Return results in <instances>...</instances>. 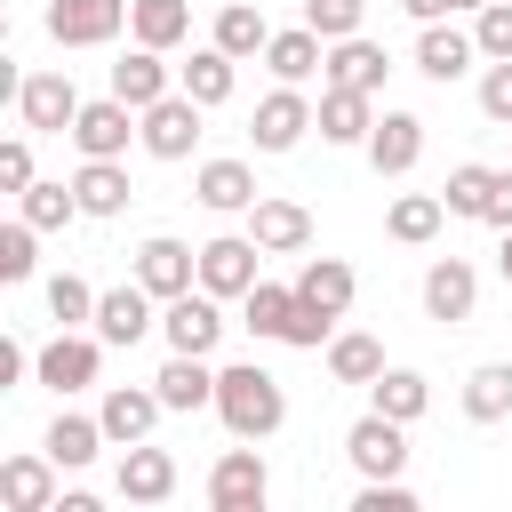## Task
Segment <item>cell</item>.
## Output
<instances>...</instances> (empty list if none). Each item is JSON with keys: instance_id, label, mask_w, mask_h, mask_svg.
I'll list each match as a JSON object with an SVG mask.
<instances>
[{"instance_id": "obj_1", "label": "cell", "mask_w": 512, "mask_h": 512, "mask_svg": "<svg viewBox=\"0 0 512 512\" xmlns=\"http://www.w3.org/2000/svg\"><path fill=\"white\" fill-rule=\"evenodd\" d=\"M216 416H224L232 440H272V432L288 424V392H280L272 368L232 360V368H216Z\"/></svg>"}, {"instance_id": "obj_2", "label": "cell", "mask_w": 512, "mask_h": 512, "mask_svg": "<svg viewBox=\"0 0 512 512\" xmlns=\"http://www.w3.org/2000/svg\"><path fill=\"white\" fill-rule=\"evenodd\" d=\"M80 88H72V72H24L16 80V120H24V136H72V120H80Z\"/></svg>"}, {"instance_id": "obj_12", "label": "cell", "mask_w": 512, "mask_h": 512, "mask_svg": "<svg viewBox=\"0 0 512 512\" xmlns=\"http://www.w3.org/2000/svg\"><path fill=\"white\" fill-rule=\"evenodd\" d=\"M152 304H160V296H152L144 280H128V288H104V296H96V320H88V328H96L104 344H144V336L160 328V320H152Z\"/></svg>"}, {"instance_id": "obj_39", "label": "cell", "mask_w": 512, "mask_h": 512, "mask_svg": "<svg viewBox=\"0 0 512 512\" xmlns=\"http://www.w3.org/2000/svg\"><path fill=\"white\" fill-rule=\"evenodd\" d=\"M16 216L40 224V232H56V224L80 216V192H72V184H32V192H16Z\"/></svg>"}, {"instance_id": "obj_49", "label": "cell", "mask_w": 512, "mask_h": 512, "mask_svg": "<svg viewBox=\"0 0 512 512\" xmlns=\"http://www.w3.org/2000/svg\"><path fill=\"white\" fill-rule=\"evenodd\" d=\"M416 24H440V16H456V0H400Z\"/></svg>"}, {"instance_id": "obj_14", "label": "cell", "mask_w": 512, "mask_h": 512, "mask_svg": "<svg viewBox=\"0 0 512 512\" xmlns=\"http://www.w3.org/2000/svg\"><path fill=\"white\" fill-rule=\"evenodd\" d=\"M96 416H104V432H112L120 448H136V440H152V424L168 416V400H160V384H112Z\"/></svg>"}, {"instance_id": "obj_45", "label": "cell", "mask_w": 512, "mask_h": 512, "mask_svg": "<svg viewBox=\"0 0 512 512\" xmlns=\"http://www.w3.org/2000/svg\"><path fill=\"white\" fill-rule=\"evenodd\" d=\"M480 112H488L496 128H512V56H496V64L480 72Z\"/></svg>"}, {"instance_id": "obj_48", "label": "cell", "mask_w": 512, "mask_h": 512, "mask_svg": "<svg viewBox=\"0 0 512 512\" xmlns=\"http://www.w3.org/2000/svg\"><path fill=\"white\" fill-rule=\"evenodd\" d=\"M480 224L512 232V168H496V184H488V216H480Z\"/></svg>"}, {"instance_id": "obj_7", "label": "cell", "mask_w": 512, "mask_h": 512, "mask_svg": "<svg viewBox=\"0 0 512 512\" xmlns=\"http://www.w3.org/2000/svg\"><path fill=\"white\" fill-rule=\"evenodd\" d=\"M120 24H128V0H48L56 48H104V40H120Z\"/></svg>"}, {"instance_id": "obj_41", "label": "cell", "mask_w": 512, "mask_h": 512, "mask_svg": "<svg viewBox=\"0 0 512 512\" xmlns=\"http://www.w3.org/2000/svg\"><path fill=\"white\" fill-rule=\"evenodd\" d=\"M360 16H368V0H304V24H312L320 40H352Z\"/></svg>"}, {"instance_id": "obj_46", "label": "cell", "mask_w": 512, "mask_h": 512, "mask_svg": "<svg viewBox=\"0 0 512 512\" xmlns=\"http://www.w3.org/2000/svg\"><path fill=\"white\" fill-rule=\"evenodd\" d=\"M352 512H416V488L408 480H360Z\"/></svg>"}, {"instance_id": "obj_40", "label": "cell", "mask_w": 512, "mask_h": 512, "mask_svg": "<svg viewBox=\"0 0 512 512\" xmlns=\"http://www.w3.org/2000/svg\"><path fill=\"white\" fill-rule=\"evenodd\" d=\"M48 312H56L64 328H80V320H96V288H88L80 272H56V280H48Z\"/></svg>"}, {"instance_id": "obj_36", "label": "cell", "mask_w": 512, "mask_h": 512, "mask_svg": "<svg viewBox=\"0 0 512 512\" xmlns=\"http://www.w3.org/2000/svg\"><path fill=\"white\" fill-rule=\"evenodd\" d=\"M288 312H296V288H280V280H256V288L240 296V328H256V336H272V344H280Z\"/></svg>"}, {"instance_id": "obj_11", "label": "cell", "mask_w": 512, "mask_h": 512, "mask_svg": "<svg viewBox=\"0 0 512 512\" xmlns=\"http://www.w3.org/2000/svg\"><path fill=\"white\" fill-rule=\"evenodd\" d=\"M136 280L168 304V296H184V288H200V248H184V240H168V232H152L144 248H136Z\"/></svg>"}, {"instance_id": "obj_24", "label": "cell", "mask_w": 512, "mask_h": 512, "mask_svg": "<svg viewBox=\"0 0 512 512\" xmlns=\"http://www.w3.org/2000/svg\"><path fill=\"white\" fill-rule=\"evenodd\" d=\"M160 56H168V48H144V40H136V48L112 64V96H120V104H136V112H144V104H160V96L176 88Z\"/></svg>"}, {"instance_id": "obj_35", "label": "cell", "mask_w": 512, "mask_h": 512, "mask_svg": "<svg viewBox=\"0 0 512 512\" xmlns=\"http://www.w3.org/2000/svg\"><path fill=\"white\" fill-rule=\"evenodd\" d=\"M128 32H136L144 48H176V40L192 32V8H184V0H128Z\"/></svg>"}, {"instance_id": "obj_16", "label": "cell", "mask_w": 512, "mask_h": 512, "mask_svg": "<svg viewBox=\"0 0 512 512\" xmlns=\"http://www.w3.org/2000/svg\"><path fill=\"white\" fill-rule=\"evenodd\" d=\"M304 128H312V104L280 80L264 104H256V120H248V136H256V152H296L304 144Z\"/></svg>"}, {"instance_id": "obj_51", "label": "cell", "mask_w": 512, "mask_h": 512, "mask_svg": "<svg viewBox=\"0 0 512 512\" xmlns=\"http://www.w3.org/2000/svg\"><path fill=\"white\" fill-rule=\"evenodd\" d=\"M496 272H504V288H512V232H504V248H496Z\"/></svg>"}, {"instance_id": "obj_26", "label": "cell", "mask_w": 512, "mask_h": 512, "mask_svg": "<svg viewBox=\"0 0 512 512\" xmlns=\"http://www.w3.org/2000/svg\"><path fill=\"white\" fill-rule=\"evenodd\" d=\"M264 64H272V80H288V88H304L320 64H328V40L312 32V24H296V32H272L264 40Z\"/></svg>"}, {"instance_id": "obj_34", "label": "cell", "mask_w": 512, "mask_h": 512, "mask_svg": "<svg viewBox=\"0 0 512 512\" xmlns=\"http://www.w3.org/2000/svg\"><path fill=\"white\" fill-rule=\"evenodd\" d=\"M112 432H104V416H56L48 424V456L64 464V472H80V464H96V448H104Z\"/></svg>"}, {"instance_id": "obj_15", "label": "cell", "mask_w": 512, "mask_h": 512, "mask_svg": "<svg viewBox=\"0 0 512 512\" xmlns=\"http://www.w3.org/2000/svg\"><path fill=\"white\" fill-rule=\"evenodd\" d=\"M312 128L328 136V144H368V128H376V96L368 88H320V104H312Z\"/></svg>"}, {"instance_id": "obj_9", "label": "cell", "mask_w": 512, "mask_h": 512, "mask_svg": "<svg viewBox=\"0 0 512 512\" xmlns=\"http://www.w3.org/2000/svg\"><path fill=\"white\" fill-rule=\"evenodd\" d=\"M256 264H264V248H256L248 232H216V240L200 248V288H208V296H248V288L264 280Z\"/></svg>"}, {"instance_id": "obj_18", "label": "cell", "mask_w": 512, "mask_h": 512, "mask_svg": "<svg viewBox=\"0 0 512 512\" xmlns=\"http://www.w3.org/2000/svg\"><path fill=\"white\" fill-rule=\"evenodd\" d=\"M472 304H480V272L464 264V256H432V272H424V312L432 320H472Z\"/></svg>"}, {"instance_id": "obj_19", "label": "cell", "mask_w": 512, "mask_h": 512, "mask_svg": "<svg viewBox=\"0 0 512 512\" xmlns=\"http://www.w3.org/2000/svg\"><path fill=\"white\" fill-rule=\"evenodd\" d=\"M128 504H168L176 496V456L168 448H152V440H136V448H120V480H112Z\"/></svg>"}, {"instance_id": "obj_27", "label": "cell", "mask_w": 512, "mask_h": 512, "mask_svg": "<svg viewBox=\"0 0 512 512\" xmlns=\"http://www.w3.org/2000/svg\"><path fill=\"white\" fill-rule=\"evenodd\" d=\"M232 64H240V56H224V48L208 40V48H192V64H176V88H184L192 104H208V112H216V104H232V80H240Z\"/></svg>"}, {"instance_id": "obj_29", "label": "cell", "mask_w": 512, "mask_h": 512, "mask_svg": "<svg viewBox=\"0 0 512 512\" xmlns=\"http://www.w3.org/2000/svg\"><path fill=\"white\" fill-rule=\"evenodd\" d=\"M72 192H80V216H120V208L136 200V192H128V168H120V160H80Z\"/></svg>"}, {"instance_id": "obj_37", "label": "cell", "mask_w": 512, "mask_h": 512, "mask_svg": "<svg viewBox=\"0 0 512 512\" xmlns=\"http://www.w3.org/2000/svg\"><path fill=\"white\" fill-rule=\"evenodd\" d=\"M368 392H376V408H384V416H400V424H416V416L432 408V384H424L416 368H384Z\"/></svg>"}, {"instance_id": "obj_3", "label": "cell", "mask_w": 512, "mask_h": 512, "mask_svg": "<svg viewBox=\"0 0 512 512\" xmlns=\"http://www.w3.org/2000/svg\"><path fill=\"white\" fill-rule=\"evenodd\" d=\"M344 456H352L360 480H400V472H408V424L384 416V408H368V416L344 432Z\"/></svg>"}, {"instance_id": "obj_13", "label": "cell", "mask_w": 512, "mask_h": 512, "mask_svg": "<svg viewBox=\"0 0 512 512\" xmlns=\"http://www.w3.org/2000/svg\"><path fill=\"white\" fill-rule=\"evenodd\" d=\"M248 240L264 256H304L312 248V208L304 200H256L248 208Z\"/></svg>"}, {"instance_id": "obj_8", "label": "cell", "mask_w": 512, "mask_h": 512, "mask_svg": "<svg viewBox=\"0 0 512 512\" xmlns=\"http://www.w3.org/2000/svg\"><path fill=\"white\" fill-rule=\"evenodd\" d=\"M136 128H144V112H136V104H120V96H96V104H80V120H72V144H80V160H120Z\"/></svg>"}, {"instance_id": "obj_52", "label": "cell", "mask_w": 512, "mask_h": 512, "mask_svg": "<svg viewBox=\"0 0 512 512\" xmlns=\"http://www.w3.org/2000/svg\"><path fill=\"white\" fill-rule=\"evenodd\" d=\"M456 8H488V0H456Z\"/></svg>"}, {"instance_id": "obj_17", "label": "cell", "mask_w": 512, "mask_h": 512, "mask_svg": "<svg viewBox=\"0 0 512 512\" xmlns=\"http://www.w3.org/2000/svg\"><path fill=\"white\" fill-rule=\"evenodd\" d=\"M360 152H368V168H376V176H408V168L424 160V120H416V112H384V120L368 128V144H360Z\"/></svg>"}, {"instance_id": "obj_50", "label": "cell", "mask_w": 512, "mask_h": 512, "mask_svg": "<svg viewBox=\"0 0 512 512\" xmlns=\"http://www.w3.org/2000/svg\"><path fill=\"white\" fill-rule=\"evenodd\" d=\"M24 368H32V360H24V344H0V384H16Z\"/></svg>"}, {"instance_id": "obj_4", "label": "cell", "mask_w": 512, "mask_h": 512, "mask_svg": "<svg viewBox=\"0 0 512 512\" xmlns=\"http://www.w3.org/2000/svg\"><path fill=\"white\" fill-rule=\"evenodd\" d=\"M200 112H208V104H192L184 88H168L160 104H144L136 144H144L152 160H192V144H200Z\"/></svg>"}, {"instance_id": "obj_5", "label": "cell", "mask_w": 512, "mask_h": 512, "mask_svg": "<svg viewBox=\"0 0 512 512\" xmlns=\"http://www.w3.org/2000/svg\"><path fill=\"white\" fill-rule=\"evenodd\" d=\"M160 336H168V352H216V336H224V296H208V288L168 296V304H160Z\"/></svg>"}, {"instance_id": "obj_28", "label": "cell", "mask_w": 512, "mask_h": 512, "mask_svg": "<svg viewBox=\"0 0 512 512\" xmlns=\"http://www.w3.org/2000/svg\"><path fill=\"white\" fill-rule=\"evenodd\" d=\"M296 296L344 320V312H352V296H360V280H352V264H344V256H304V272H296Z\"/></svg>"}, {"instance_id": "obj_25", "label": "cell", "mask_w": 512, "mask_h": 512, "mask_svg": "<svg viewBox=\"0 0 512 512\" xmlns=\"http://www.w3.org/2000/svg\"><path fill=\"white\" fill-rule=\"evenodd\" d=\"M192 192H200V208H216V216H248L264 192H256V176H248V160H208L200 176H192Z\"/></svg>"}, {"instance_id": "obj_38", "label": "cell", "mask_w": 512, "mask_h": 512, "mask_svg": "<svg viewBox=\"0 0 512 512\" xmlns=\"http://www.w3.org/2000/svg\"><path fill=\"white\" fill-rule=\"evenodd\" d=\"M488 184H496V168H480V160H464V168H448V184H440V200H448V216H488Z\"/></svg>"}, {"instance_id": "obj_23", "label": "cell", "mask_w": 512, "mask_h": 512, "mask_svg": "<svg viewBox=\"0 0 512 512\" xmlns=\"http://www.w3.org/2000/svg\"><path fill=\"white\" fill-rule=\"evenodd\" d=\"M152 384H160V400H168L176 416L216 408V368H208V352H168V368H160Z\"/></svg>"}, {"instance_id": "obj_10", "label": "cell", "mask_w": 512, "mask_h": 512, "mask_svg": "<svg viewBox=\"0 0 512 512\" xmlns=\"http://www.w3.org/2000/svg\"><path fill=\"white\" fill-rule=\"evenodd\" d=\"M96 368H104V336H56V344H40V360H32V376L48 384V392H88L96 384Z\"/></svg>"}, {"instance_id": "obj_44", "label": "cell", "mask_w": 512, "mask_h": 512, "mask_svg": "<svg viewBox=\"0 0 512 512\" xmlns=\"http://www.w3.org/2000/svg\"><path fill=\"white\" fill-rule=\"evenodd\" d=\"M32 240H40V224H24V216L0 232V280H32V264H40V256H32Z\"/></svg>"}, {"instance_id": "obj_47", "label": "cell", "mask_w": 512, "mask_h": 512, "mask_svg": "<svg viewBox=\"0 0 512 512\" xmlns=\"http://www.w3.org/2000/svg\"><path fill=\"white\" fill-rule=\"evenodd\" d=\"M32 184H40V176H32V144L8 136V144H0V192H32Z\"/></svg>"}, {"instance_id": "obj_32", "label": "cell", "mask_w": 512, "mask_h": 512, "mask_svg": "<svg viewBox=\"0 0 512 512\" xmlns=\"http://www.w3.org/2000/svg\"><path fill=\"white\" fill-rule=\"evenodd\" d=\"M464 416L472 424H504L512 416V360H488L464 376Z\"/></svg>"}, {"instance_id": "obj_20", "label": "cell", "mask_w": 512, "mask_h": 512, "mask_svg": "<svg viewBox=\"0 0 512 512\" xmlns=\"http://www.w3.org/2000/svg\"><path fill=\"white\" fill-rule=\"evenodd\" d=\"M56 472H64V464H56L48 448H40V456H8V464H0V504H8V512H56Z\"/></svg>"}, {"instance_id": "obj_6", "label": "cell", "mask_w": 512, "mask_h": 512, "mask_svg": "<svg viewBox=\"0 0 512 512\" xmlns=\"http://www.w3.org/2000/svg\"><path fill=\"white\" fill-rule=\"evenodd\" d=\"M264 496H272V472H264L256 448H224L208 464V504L216 512H264Z\"/></svg>"}, {"instance_id": "obj_30", "label": "cell", "mask_w": 512, "mask_h": 512, "mask_svg": "<svg viewBox=\"0 0 512 512\" xmlns=\"http://www.w3.org/2000/svg\"><path fill=\"white\" fill-rule=\"evenodd\" d=\"M440 224H448V200H440V192H400V200L384 208V232H392L400 248H424Z\"/></svg>"}, {"instance_id": "obj_22", "label": "cell", "mask_w": 512, "mask_h": 512, "mask_svg": "<svg viewBox=\"0 0 512 512\" xmlns=\"http://www.w3.org/2000/svg\"><path fill=\"white\" fill-rule=\"evenodd\" d=\"M384 72H392V56L368 40V32H352V40H328V64H320V80H336V88H384Z\"/></svg>"}, {"instance_id": "obj_21", "label": "cell", "mask_w": 512, "mask_h": 512, "mask_svg": "<svg viewBox=\"0 0 512 512\" xmlns=\"http://www.w3.org/2000/svg\"><path fill=\"white\" fill-rule=\"evenodd\" d=\"M472 56H480V40H472V32H456L448 16L416 32V72H424V80H440V88H448V80H464V72H472Z\"/></svg>"}, {"instance_id": "obj_43", "label": "cell", "mask_w": 512, "mask_h": 512, "mask_svg": "<svg viewBox=\"0 0 512 512\" xmlns=\"http://www.w3.org/2000/svg\"><path fill=\"white\" fill-rule=\"evenodd\" d=\"M472 40H480V56H488V64H496V56H512V0L472 8Z\"/></svg>"}, {"instance_id": "obj_42", "label": "cell", "mask_w": 512, "mask_h": 512, "mask_svg": "<svg viewBox=\"0 0 512 512\" xmlns=\"http://www.w3.org/2000/svg\"><path fill=\"white\" fill-rule=\"evenodd\" d=\"M328 336H336V312H320V304H304V296H296V312H288L280 344H296V352H320Z\"/></svg>"}, {"instance_id": "obj_33", "label": "cell", "mask_w": 512, "mask_h": 512, "mask_svg": "<svg viewBox=\"0 0 512 512\" xmlns=\"http://www.w3.org/2000/svg\"><path fill=\"white\" fill-rule=\"evenodd\" d=\"M208 40H216L224 56H240V64H248V56H264L272 24H264V16L248 8V0H224V8H216V32H208Z\"/></svg>"}, {"instance_id": "obj_31", "label": "cell", "mask_w": 512, "mask_h": 512, "mask_svg": "<svg viewBox=\"0 0 512 512\" xmlns=\"http://www.w3.org/2000/svg\"><path fill=\"white\" fill-rule=\"evenodd\" d=\"M328 376H336V384H376V376H384V344L360 336V328H336V336H328Z\"/></svg>"}]
</instances>
